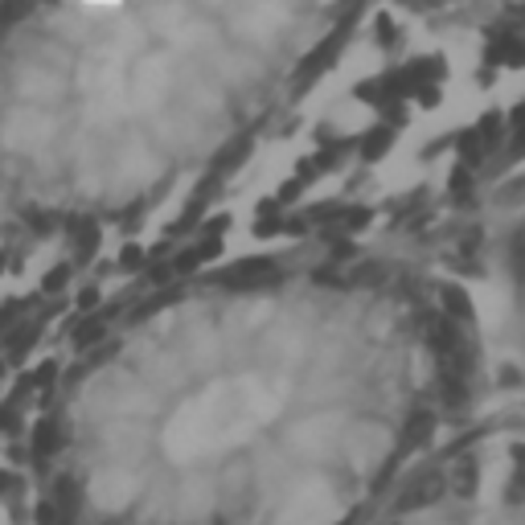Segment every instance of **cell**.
Wrapping results in <instances>:
<instances>
[{
    "label": "cell",
    "instance_id": "6da1fadb",
    "mask_svg": "<svg viewBox=\"0 0 525 525\" xmlns=\"http://www.w3.org/2000/svg\"><path fill=\"white\" fill-rule=\"evenodd\" d=\"M279 83V0H0V210L78 231L213 168Z\"/></svg>",
    "mask_w": 525,
    "mask_h": 525
}]
</instances>
